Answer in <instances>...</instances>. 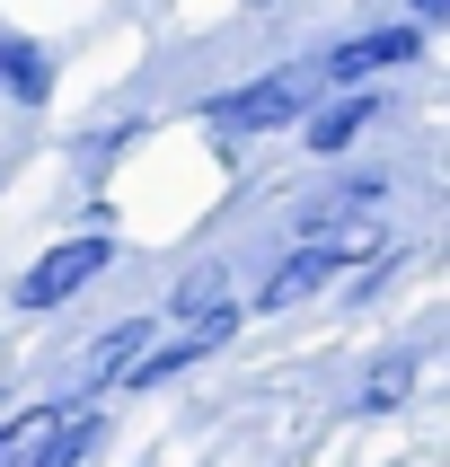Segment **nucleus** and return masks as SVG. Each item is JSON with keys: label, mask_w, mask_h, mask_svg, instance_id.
Instances as JSON below:
<instances>
[{"label": "nucleus", "mask_w": 450, "mask_h": 467, "mask_svg": "<svg viewBox=\"0 0 450 467\" xmlns=\"http://www.w3.org/2000/svg\"><path fill=\"white\" fill-rule=\"evenodd\" d=\"M151 353V317H124V327H106L98 344H89V389H115L132 362Z\"/></svg>", "instance_id": "5"}, {"label": "nucleus", "mask_w": 450, "mask_h": 467, "mask_svg": "<svg viewBox=\"0 0 450 467\" xmlns=\"http://www.w3.org/2000/svg\"><path fill=\"white\" fill-rule=\"evenodd\" d=\"M0 98H18V106H45V98H53V62H45V45L0 36Z\"/></svg>", "instance_id": "6"}, {"label": "nucleus", "mask_w": 450, "mask_h": 467, "mask_svg": "<svg viewBox=\"0 0 450 467\" xmlns=\"http://www.w3.org/2000/svg\"><path fill=\"white\" fill-rule=\"evenodd\" d=\"M98 432H106V415H98V406H79V415H62V423H53V441L36 450V467H79L89 450H98Z\"/></svg>", "instance_id": "10"}, {"label": "nucleus", "mask_w": 450, "mask_h": 467, "mask_svg": "<svg viewBox=\"0 0 450 467\" xmlns=\"http://www.w3.org/2000/svg\"><path fill=\"white\" fill-rule=\"evenodd\" d=\"M406 379H415V370H406V362H397V370H371L362 406H397V397H406Z\"/></svg>", "instance_id": "11"}, {"label": "nucleus", "mask_w": 450, "mask_h": 467, "mask_svg": "<svg viewBox=\"0 0 450 467\" xmlns=\"http://www.w3.org/2000/svg\"><path fill=\"white\" fill-rule=\"evenodd\" d=\"M415 53H424V26H371V36H353V45L318 53L309 79H318V88H362V79L397 71V62H415Z\"/></svg>", "instance_id": "3"}, {"label": "nucleus", "mask_w": 450, "mask_h": 467, "mask_svg": "<svg viewBox=\"0 0 450 467\" xmlns=\"http://www.w3.org/2000/svg\"><path fill=\"white\" fill-rule=\"evenodd\" d=\"M230 309H238V300H230V274H212V265H204V274H185V283L168 291V317H185V327H204V317H230Z\"/></svg>", "instance_id": "7"}, {"label": "nucleus", "mask_w": 450, "mask_h": 467, "mask_svg": "<svg viewBox=\"0 0 450 467\" xmlns=\"http://www.w3.org/2000/svg\"><path fill=\"white\" fill-rule=\"evenodd\" d=\"M450 18V0H415V26H442Z\"/></svg>", "instance_id": "12"}, {"label": "nucleus", "mask_w": 450, "mask_h": 467, "mask_svg": "<svg viewBox=\"0 0 450 467\" xmlns=\"http://www.w3.org/2000/svg\"><path fill=\"white\" fill-rule=\"evenodd\" d=\"M53 423H62V406H26V415L0 423V467H36V450L53 441Z\"/></svg>", "instance_id": "9"}, {"label": "nucleus", "mask_w": 450, "mask_h": 467, "mask_svg": "<svg viewBox=\"0 0 450 467\" xmlns=\"http://www.w3.org/2000/svg\"><path fill=\"white\" fill-rule=\"evenodd\" d=\"M371 115H380V98H371V88H353V98H336V106H327V115L309 124V150H318V159H336L344 141H353V132L371 124Z\"/></svg>", "instance_id": "8"}, {"label": "nucleus", "mask_w": 450, "mask_h": 467, "mask_svg": "<svg viewBox=\"0 0 450 467\" xmlns=\"http://www.w3.org/2000/svg\"><path fill=\"white\" fill-rule=\"evenodd\" d=\"M336 265H344V247H336V238H318V247H300V256H291L283 274H274V283L256 291V300H265V309H291V300L327 291V274H336Z\"/></svg>", "instance_id": "4"}, {"label": "nucleus", "mask_w": 450, "mask_h": 467, "mask_svg": "<svg viewBox=\"0 0 450 467\" xmlns=\"http://www.w3.org/2000/svg\"><path fill=\"white\" fill-rule=\"evenodd\" d=\"M309 98H318V79H309V71H265L256 88L212 98V106H204V124H212V132H274V124H291Z\"/></svg>", "instance_id": "2"}, {"label": "nucleus", "mask_w": 450, "mask_h": 467, "mask_svg": "<svg viewBox=\"0 0 450 467\" xmlns=\"http://www.w3.org/2000/svg\"><path fill=\"white\" fill-rule=\"evenodd\" d=\"M115 265V238L89 230V238H62V247H45V256L26 265V283H18V309H62L71 291H89Z\"/></svg>", "instance_id": "1"}]
</instances>
